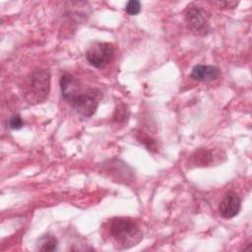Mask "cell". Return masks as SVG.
<instances>
[{"label": "cell", "instance_id": "2", "mask_svg": "<svg viewBox=\"0 0 252 252\" xmlns=\"http://www.w3.org/2000/svg\"><path fill=\"white\" fill-rule=\"evenodd\" d=\"M102 97V94L97 89H90L85 92L79 91L68 102L81 115L91 117L96 110Z\"/></svg>", "mask_w": 252, "mask_h": 252}, {"label": "cell", "instance_id": "6", "mask_svg": "<svg viewBox=\"0 0 252 252\" xmlns=\"http://www.w3.org/2000/svg\"><path fill=\"white\" fill-rule=\"evenodd\" d=\"M225 159V154L221 150L202 148L198 149L190 157V164L198 167L212 166L221 163Z\"/></svg>", "mask_w": 252, "mask_h": 252}, {"label": "cell", "instance_id": "7", "mask_svg": "<svg viewBox=\"0 0 252 252\" xmlns=\"http://www.w3.org/2000/svg\"><path fill=\"white\" fill-rule=\"evenodd\" d=\"M241 208V199L233 191L226 192L219 205V212L224 219H232L238 215Z\"/></svg>", "mask_w": 252, "mask_h": 252}, {"label": "cell", "instance_id": "13", "mask_svg": "<svg viewBox=\"0 0 252 252\" xmlns=\"http://www.w3.org/2000/svg\"><path fill=\"white\" fill-rule=\"evenodd\" d=\"M220 5H224V8H235L238 5V2H234V1H223V2H220Z\"/></svg>", "mask_w": 252, "mask_h": 252}, {"label": "cell", "instance_id": "5", "mask_svg": "<svg viewBox=\"0 0 252 252\" xmlns=\"http://www.w3.org/2000/svg\"><path fill=\"white\" fill-rule=\"evenodd\" d=\"M114 54L113 45L109 42H94L86 51V59L94 68H104Z\"/></svg>", "mask_w": 252, "mask_h": 252}, {"label": "cell", "instance_id": "11", "mask_svg": "<svg viewBox=\"0 0 252 252\" xmlns=\"http://www.w3.org/2000/svg\"><path fill=\"white\" fill-rule=\"evenodd\" d=\"M125 11L126 13H128L129 15H137L140 13L141 11V3L138 0H130L127 2L126 6H125Z\"/></svg>", "mask_w": 252, "mask_h": 252}, {"label": "cell", "instance_id": "3", "mask_svg": "<svg viewBox=\"0 0 252 252\" xmlns=\"http://www.w3.org/2000/svg\"><path fill=\"white\" fill-rule=\"evenodd\" d=\"M50 87V74L46 70H35L30 76L27 98L31 102H41L46 98Z\"/></svg>", "mask_w": 252, "mask_h": 252}, {"label": "cell", "instance_id": "10", "mask_svg": "<svg viewBox=\"0 0 252 252\" xmlns=\"http://www.w3.org/2000/svg\"><path fill=\"white\" fill-rule=\"evenodd\" d=\"M137 139L139 140V142L141 144H143L148 149V151H151V152H157L158 151L156 140H154L152 137L148 136L147 134L140 131L137 134Z\"/></svg>", "mask_w": 252, "mask_h": 252}, {"label": "cell", "instance_id": "4", "mask_svg": "<svg viewBox=\"0 0 252 252\" xmlns=\"http://www.w3.org/2000/svg\"><path fill=\"white\" fill-rule=\"evenodd\" d=\"M187 28L198 34H205L209 30V14L200 5L191 3L184 11Z\"/></svg>", "mask_w": 252, "mask_h": 252}, {"label": "cell", "instance_id": "1", "mask_svg": "<svg viewBox=\"0 0 252 252\" xmlns=\"http://www.w3.org/2000/svg\"><path fill=\"white\" fill-rule=\"evenodd\" d=\"M109 233L123 248L133 247L143 238V232L137 222L130 218L124 217L111 219L109 222Z\"/></svg>", "mask_w": 252, "mask_h": 252}, {"label": "cell", "instance_id": "12", "mask_svg": "<svg viewBox=\"0 0 252 252\" xmlns=\"http://www.w3.org/2000/svg\"><path fill=\"white\" fill-rule=\"evenodd\" d=\"M9 126L13 130H20L24 126V121L19 114H14L9 120Z\"/></svg>", "mask_w": 252, "mask_h": 252}, {"label": "cell", "instance_id": "9", "mask_svg": "<svg viewBox=\"0 0 252 252\" xmlns=\"http://www.w3.org/2000/svg\"><path fill=\"white\" fill-rule=\"evenodd\" d=\"M57 238L50 234L41 236L36 242V249L39 251H54L57 249Z\"/></svg>", "mask_w": 252, "mask_h": 252}, {"label": "cell", "instance_id": "8", "mask_svg": "<svg viewBox=\"0 0 252 252\" xmlns=\"http://www.w3.org/2000/svg\"><path fill=\"white\" fill-rule=\"evenodd\" d=\"M220 76V69L211 65H196L191 72V78L199 82L214 81Z\"/></svg>", "mask_w": 252, "mask_h": 252}]
</instances>
